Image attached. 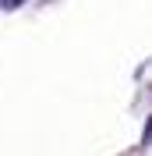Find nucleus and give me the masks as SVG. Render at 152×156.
Returning a JSON list of instances; mask_svg holds the SVG:
<instances>
[{
    "mask_svg": "<svg viewBox=\"0 0 152 156\" xmlns=\"http://www.w3.org/2000/svg\"><path fill=\"white\" fill-rule=\"evenodd\" d=\"M149 142H152V117L145 121V135H142V146H149Z\"/></svg>",
    "mask_w": 152,
    "mask_h": 156,
    "instance_id": "f257e3e1",
    "label": "nucleus"
},
{
    "mask_svg": "<svg viewBox=\"0 0 152 156\" xmlns=\"http://www.w3.org/2000/svg\"><path fill=\"white\" fill-rule=\"evenodd\" d=\"M18 4H21V0H0V7H4V11H11V7H18Z\"/></svg>",
    "mask_w": 152,
    "mask_h": 156,
    "instance_id": "f03ea898",
    "label": "nucleus"
}]
</instances>
